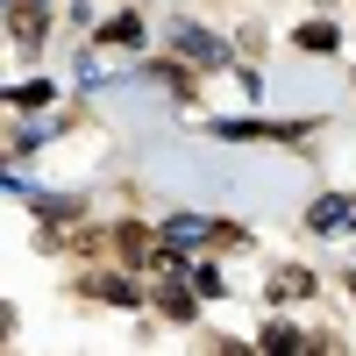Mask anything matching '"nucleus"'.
Returning <instances> with one entry per match:
<instances>
[{
	"mask_svg": "<svg viewBox=\"0 0 356 356\" xmlns=\"http://www.w3.org/2000/svg\"><path fill=\"white\" fill-rule=\"evenodd\" d=\"M171 50H186L193 65H228V43H221V36H207V29H193V22H178V29H171Z\"/></svg>",
	"mask_w": 356,
	"mask_h": 356,
	"instance_id": "nucleus-1",
	"label": "nucleus"
},
{
	"mask_svg": "<svg viewBox=\"0 0 356 356\" xmlns=\"http://www.w3.org/2000/svg\"><path fill=\"white\" fill-rule=\"evenodd\" d=\"M207 235H214V221H200V214H178V221H164V243H171V250L207 243Z\"/></svg>",
	"mask_w": 356,
	"mask_h": 356,
	"instance_id": "nucleus-2",
	"label": "nucleus"
},
{
	"mask_svg": "<svg viewBox=\"0 0 356 356\" xmlns=\"http://www.w3.org/2000/svg\"><path fill=\"white\" fill-rule=\"evenodd\" d=\"M314 228H321V235L356 228V207H349V200H321V207H314Z\"/></svg>",
	"mask_w": 356,
	"mask_h": 356,
	"instance_id": "nucleus-3",
	"label": "nucleus"
},
{
	"mask_svg": "<svg viewBox=\"0 0 356 356\" xmlns=\"http://www.w3.org/2000/svg\"><path fill=\"white\" fill-rule=\"evenodd\" d=\"M157 307H164L171 321H193V300H186V292H178V285H164V292H157Z\"/></svg>",
	"mask_w": 356,
	"mask_h": 356,
	"instance_id": "nucleus-4",
	"label": "nucleus"
},
{
	"mask_svg": "<svg viewBox=\"0 0 356 356\" xmlns=\"http://www.w3.org/2000/svg\"><path fill=\"white\" fill-rule=\"evenodd\" d=\"M107 36H114V43H143V22H136V15H114Z\"/></svg>",
	"mask_w": 356,
	"mask_h": 356,
	"instance_id": "nucleus-5",
	"label": "nucleus"
},
{
	"mask_svg": "<svg viewBox=\"0 0 356 356\" xmlns=\"http://www.w3.org/2000/svg\"><path fill=\"white\" fill-rule=\"evenodd\" d=\"M300 43H307V50H335V29H328V22H307Z\"/></svg>",
	"mask_w": 356,
	"mask_h": 356,
	"instance_id": "nucleus-6",
	"label": "nucleus"
},
{
	"mask_svg": "<svg viewBox=\"0 0 356 356\" xmlns=\"http://www.w3.org/2000/svg\"><path fill=\"white\" fill-rule=\"evenodd\" d=\"M307 285H314L307 271H278V278H271V292H285V300H300V292H307Z\"/></svg>",
	"mask_w": 356,
	"mask_h": 356,
	"instance_id": "nucleus-7",
	"label": "nucleus"
},
{
	"mask_svg": "<svg viewBox=\"0 0 356 356\" xmlns=\"http://www.w3.org/2000/svg\"><path fill=\"white\" fill-rule=\"evenodd\" d=\"M43 29H36V8H15V43H36Z\"/></svg>",
	"mask_w": 356,
	"mask_h": 356,
	"instance_id": "nucleus-8",
	"label": "nucleus"
},
{
	"mask_svg": "<svg viewBox=\"0 0 356 356\" xmlns=\"http://www.w3.org/2000/svg\"><path fill=\"white\" fill-rule=\"evenodd\" d=\"M349 292H356V278H349Z\"/></svg>",
	"mask_w": 356,
	"mask_h": 356,
	"instance_id": "nucleus-9",
	"label": "nucleus"
}]
</instances>
